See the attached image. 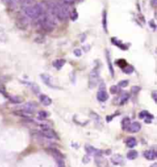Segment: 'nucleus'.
Instances as JSON below:
<instances>
[{"mask_svg":"<svg viewBox=\"0 0 157 167\" xmlns=\"http://www.w3.org/2000/svg\"><path fill=\"white\" fill-rule=\"evenodd\" d=\"M25 15L32 19H38L42 15L45 14V9L42 6V4H36L34 6H29L24 7Z\"/></svg>","mask_w":157,"mask_h":167,"instance_id":"f257e3e1","label":"nucleus"},{"mask_svg":"<svg viewBox=\"0 0 157 167\" xmlns=\"http://www.w3.org/2000/svg\"><path fill=\"white\" fill-rule=\"evenodd\" d=\"M51 11L54 16L59 19H66L70 16V11L68 6L62 4H52L51 6Z\"/></svg>","mask_w":157,"mask_h":167,"instance_id":"f03ea898","label":"nucleus"},{"mask_svg":"<svg viewBox=\"0 0 157 167\" xmlns=\"http://www.w3.org/2000/svg\"><path fill=\"white\" fill-rule=\"evenodd\" d=\"M99 80V69L98 67H94L89 74L88 78V86L89 88H95L98 84Z\"/></svg>","mask_w":157,"mask_h":167,"instance_id":"7ed1b4c3","label":"nucleus"},{"mask_svg":"<svg viewBox=\"0 0 157 167\" xmlns=\"http://www.w3.org/2000/svg\"><path fill=\"white\" fill-rule=\"evenodd\" d=\"M41 130H42V134L47 137L48 139H57V135L56 133L50 128L48 126H45V125H41Z\"/></svg>","mask_w":157,"mask_h":167,"instance_id":"20e7f679","label":"nucleus"},{"mask_svg":"<svg viewBox=\"0 0 157 167\" xmlns=\"http://www.w3.org/2000/svg\"><path fill=\"white\" fill-rule=\"evenodd\" d=\"M36 108H37V105L35 103H31V102H29L21 107L22 112L28 113V114H33V112L36 110Z\"/></svg>","mask_w":157,"mask_h":167,"instance_id":"39448f33","label":"nucleus"},{"mask_svg":"<svg viewBox=\"0 0 157 167\" xmlns=\"http://www.w3.org/2000/svg\"><path fill=\"white\" fill-rule=\"evenodd\" d=\"M41 77L42 79V81L44 82V84L45 85H47L48 86L51 87V88H55L56 86H55V84H54V78H52L51 75L49 74H41Z\"/></svg>","mask_w":157,"mask_h":167,"instance_id":"423d86ee","label":"nucleus"},{"mask_svg":"<svg viewBox=\"0 0 157 167\" xmlns=\"http://www.w3.org/2000/svg\"><path fill=\"white\" fill-rule=\"evenodd\" d=\"M95 162L98 167H108V161L101 154L96 155Z\"/></svg>","mask_w":157,"mask_h":167,"instance_id":"0eeeda50","label":"nucleus"},{"mask_svg":"<svg viewBox=\"0 0 157 167\" xmlns=\"http://www.w3.org/2000/svg\"><path fill=\"white\" fill-rule=\"evenodd\" d=\"M139 118H141V119H145V122L149 123V122H151L152 119L153 118V116L151 115V114L149 113L148 111L143 110V111L140 112V114H139Z\"/></svg>","mask_w":157,"mask_h":167,"instance_id":"6e6552de","label":"nucleus"},{"mask_svg":"<svg viewBox=\"0 0 157 167\" xmlns=\"http://www.w3.org/2000/svg\"><path fill=\"white\" fill-rule=\"evenodd\" d=\"M96 97H98V100H99L100 102H105L106 100H108V95L106 91H105V89L101 88L98 92V94H96Z\"/></svg>","mask_w":157,"mask_h":167,"instance_id":"1a4fd4ad","label":"nucleus"},{"mask_svg":"<svg viewBox=\"0 0 157 167\" xmlns=\"http://www.w3.org/2000/svg\"><path fill=\"white\" fill-rule=\"evenodd\" d=\"M129 94L128 93H122L121 95V96H118L116 100V104H118V106H121L123 104H125L127 101L129 100Z\"/></svg>","mask_w":157,"mask_h":167,"instance_id":"9d476101","label":"nucleus"},{"mask_svg":"<svg viewBox=\"0 0 157 167\" xmlns=\"http://www.w3.org/2000/svg\"><path fill=\"white\" fill-rule=\"evenodd\" d=\"M141 126L139 122H137V121H135V122H132L130 124L129 128H128V131L132 132V133H136L138 131H141Z\"/></svg>","mask_w":157,"mask_h":167,"instance_id":"9b49d317","label":"nucleus"},{"mask_svg":"<svg viewBox=\"0 0 157 167\" xmlns=\"http://www.w3.org/2000/svg\"><path fill=\"white\" fill-rule=\"evenodd\" d=\"M29 24V22L27 20V19L25 17H19L18 19V21H17V26L20 29H26L27 26Z\"/></svg>","mask_w":157,"mask_h":167,"instance_id":"f8f14e48","label":"nucleus"},{"mask_svg":"<svg viewBox=\"0 0 157 167\" xmlns=\"http://www.w3.org/2000/svg\"><path fill=\"white\" fill-rule=\"evenodd\" d=\"M39 99H40V101H41V103L42 104V105H44V106H50L51 104V98L48 96H46V95H43V94H41L40 96H39Z\"/></svg>","mask_w":157,"mask_h":167,"instance_id":"ddd939ff","label":"nucleus"},{"mask_svg":"<svg viewBox=\"0 0 157 167\" xmlns=\"http://www.w3.org/2000/svg\"><path fill=\"white\" fill-rule=\"evenodd\" d=\"M143 156L147 159L149 161H153L156 158V153L153 150H148L146 151H144Z\"/></svg>","mask_w":157,"mask_h":167,"instance_id":"4468645a","label":"nucleus"},{"mask_svg":"<svg viewBox=\"0 0 157 167\" xmlns=\"http://www.w3.org/2000/svg\"><path fill=\"white\" fill-rule=\"evenodd\" d=\"M111 161H112V163H113L114 164H116V165L123 164V163H124V160H123L122 156L119 155V154H115V155L112 156Z\"/></svg>","mask_w":157,"mask_h":167,"instance_id":"2eb2a0df","label":"nucleus"},{"mask_svg":"<svg viewBox=\"0 0 157 167\" xmlns=\"http://www.w3.org/2000/svg\"><path fill=\"white\" fill-rule=\"evenodd\" d=\"M106 59H107V63H108V69H109L111 76H114V70H113V66H112V64H111V59H110V55H109L108 51H106Z\"/></svg>","mask_w":157,"mask_h":167,"instance_id":"dca6fc26","label":"nucleus"},{"mask_svg":"<svg viewBox=\"0 0 157 167\" xmlns=\"http://www.w3.org/2000/svg\"><path fill=\"white\" fill-rule=\"evenodd\" d=\"M52 64H54V66L56 68L57 70H60V69H62V68L64 67V65L65 64V60H64V59L55 60L54 62L52 63Z\"/></svg>","mask_w":157,"mask_h":167,"instance_id":"f3484780","label":"nucleus"},{"mask_svg":"<svg viewBox=\"0 0 157 167\" xmlns=\"http://www.w3.org/2000/svg\"><path fill=\"white\" fill-rule=\"evenodd\" d=\"M7 34L6 32L5 29L0 27V42H6L7 41Z\"/></svg>","mask_w":157,"mask_h":167,"instance_id":"a211bd4d","label":"nucleus"},{"mask_svg":"<svg viewBox=\"0 0 157 167\" xmlns=\"http://www.w3.org/2000/svg\"><path fill=\"white\" fill-rule=\"evenodd\" d=\"M25 84L31 88V90L33 91L34 93L38 94V93L40 92V87H39L38 85H37V84H35V83H31V82H25Z\"/></svg>","mask_w":157,"mask_h":167,"instance_id":"6ab92c4d","label":"nucleus"},{"mask_svg":"<svg viewBox=\"0 0 157 167\" xmlns=\"http://www.w3.org/2000/svg\"><path fill=\"white\" fill-rule=\"evenodd\" d=\"M86 151L89 154H95V155H99L101 153V151L93 148L92 146H86Z\"/></svg>","mask_w":157,"mask_h":167,"instance_id":"aec40b11","label":"nucleus"},{"mask_svg":"<svg viewBox=\"0 0 157 167\" xmlns=\"http://www.w3.org/2000/svg\"><path fill=\"white\" fill-rule=\"evenodd\" d=\"M126 144H127V146H128L129 148H133L137 144L136 139L133 138V137L129 138L128 140H127V141H126Z\"/></svg>","mask_w":157,"mask_h":167,"instance_id":"412c9836","label":"nucleus"},{"mask_svg":"<svg viewBox=\"0 0 157 167\" xmlns=\"http://www.w3.org/2000/svg\"><path fill=\"white\" fill-rule=\"evenodd\" d=\"M137 157H138V153L134 150L130 151L129 153H127V158H128L129 160H134V159H136Z\"/></svg>","mask_w":157,"mask_h":167,"instance_id":"4be33fe9","label":"nucleus"},{"mask_svg":"<svg viewBox=\"0 0 157 167\" xmlns=\"http://www.w3.org/2000/svg\"><path fill=\"white\" fill-rule=\"evenodd\" d=\"M131 124V119L129 118H124L121 121V125L123 130H128V128Z\"/></svg>","mask_w":157,"mask_h":167,"instance_id":"5701e85b","label":"nucleus"},{"mask_svg":"<svg viewBox=\"0 0 157 167\" xmlns=\"http://www.w3.org/2000/svg\"><path fill=\"white\" fill-rule=\"evenodd\" d=\"M102 25H103V29L105 31H108L107 29V11H103V16H102Z\"/></svg>","mask_w":157,"mask_h":167,"instance_id":"b1692460","label":"nucleus"},{"mask_svg":"<svg viewBox=\"0 0 157 167\" xmlns=\"http://www.w3.org/2000/svg\"><path fill=\"white\" fill-rule=\"evenodd\" d=\"M9 99L10 101H12L13 103H16V104H19L23 101V99L19 96H9Z\"/></svg>","mask_w":157,"mask_h":167,"instance_id":"393cba45","label":"nucleus"},{"mask_svg":"<svg viewBox=\"0 0 157 167\" xmlns=\"http://www.w3.org/2000/svg\"><path fill=\"white\" fill-rule=\"evenodd\" d=\"M48 116H49V114L46 111H43V110H41L38 113V118L41 120H44Z\"/></svg>","mask_w":157,"mask_h":167,"instance_id":"a878e982","label":"nucleus"},{"mask_svg":"<svg viewBox=\"0 0 157 167\" xmlns=\"http://www.w3.org/2000/svg\"><path fill=\"white\" fill-rule=\"evenodd\" d=\"M111 41H112V43H114L116 46H118V48H121V49H123V50H126V48L123 47V46H125V45H123L121 42H119V41H118L116 38H112Z\"/></svg>","mask_w":157,"mask_h":167,"instance_id":"bb28decb","label":"nucleus"},{"mask_svg":"<svg viewBox=\"0 0 157 167\" xmlns=\"http://www.w3.org/2000/svg\"><path fill=\"white\" fill-rule=\"evenodd\" d=\"M129 85V81L128 80H122L118 83V87H126V86H128Z\"/></svg>","mask_w":157,"mask_h":167,"instance_id":"cd10ccee","label":"nucleus"},{"mask_svg":"<svg viewBox=\"0 0 157 167\" xmlns=\"http://www.w3.org/2000/svg\"><path fill=\"white\" fill-rule=\"evenodd\" d=\"M123 72L125 74H131L133 72V68L131 66H125L123 68Z\"/></svg>","mask_w":157,"mask_h":167,"instance_id":"c85d7f7f","label":"nucleus"},{"mask_svg":"<svg viewBox=\"0 0 157 167\" xmlns=\"http://www.w3.org/2000/svg\"><path fill=\"white\" fill-rule=\"evenodd\" d=\"M118 90H119V88H118V86H113L110 87V93L115 95V94H117L118 92Z\"/></svg>","mask_w":157,"mask_h":167,"instance_id":"c756f323","label":"nucleus"},{"mask_svg":"<svg viewBox=\"0 0 157 167\" xmlns=\"http://www.w3.org/2000/svg\"><path fill=\"white\" fill-rule=\"evenodd\" d=\"M74 55H76V56H77V57H80V56L82 55V51H81V50H79V49H76V50H74Z\"/></svg>","mask_w":157,"mask_h":167,"instance_id":"7c9ffc66","label":"nucleus"},{"mask_svg":"<svg viewBox=\"0 0 157 167\" xmlns=\"http://www.w3.org/2000/svg\"><path fill=\"white\" fill-rule=\"evenodd\" d=\"M140 87L139 86H133L132 88H131V91H132V93H138L139 91H140Z\"/></svg>","mask_w":157,"mask_h":167,"instance_id":"2f4dec72","label":"nucleus"},{"mask_svg":"<svg viewBox=\"0 0 157 167\" xmlns=\"http://www.w3.org/2000/svg\"><path fill=\"white\" fill-rule=\"evenodd\" d=\"M63 1L64 3H66V4H72V3H74V1H76V0H63Z\"/></svg>","mask_w":157,"mask_h":167,"instance_id":"473e14b6","label":"nucleus"},{"mask_svg":"<svg viewBox=\"0 0 157 167\" xmlns=\"http://www.w3.org/2000/svg\"><path fill=\"white\" fill-rule=\"evenodd\" d=\"M152 95H153V98L154 99V101H156V91H153Z\"/></svg>","mask_w":157,"mask_h":167,"instance_id":"72a5a7b5","label":"nucleus"},{"mask_svg":"<svg viewBox=\"0 0 157 167\" xmlns=\"http://www.w3.org/2000/svg\"><path fill=\"white\" fill-rule=\"evenodd\" d=\"M22 0H12V2L15 4V3H21Z\"/></svg>","mask_w":157,"mask_h":167,"instance_id":"f704fd0d","label":"nucleus"}]
</instances>
